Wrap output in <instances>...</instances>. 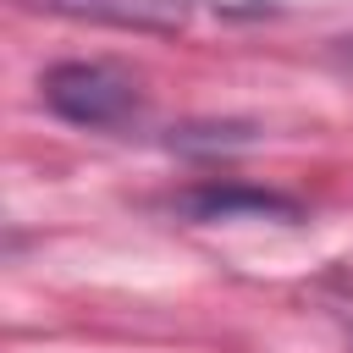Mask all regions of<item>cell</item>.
Returning <instances> with one entry per match:
<instances>
[{"mask_svg":"<svg viewBox=\"0 0 353 353\" xmlns=\"http://www.w3.org/2000/svg\"><path fill=\"white\" fill-rule=\"evenodd\" d=\"M39 94L72 127H121L138 116V83L110 61H61L39 77Z\"/></svg>","mask_w":353,"mask_h":353,"instance_id":"cell-1","label":"cell"},{"mask_svg":"<svg viewBox=\"0 0 353 353\" xmlns=\"http://www.w3.org/2000/svg\"><path fill=\"white\" fill-rule=\"evenodd\" d=\"M176 210L188 221H298L303 204L276 193V188H254V182H204L188 188L176 199Z\"/></svg>","mask_w":353,"mask_h":353,"instance_id":"cell-2","label":"cell"},{"mask_svg":"<svg viewBox=\"0 0 353 353\" xmlns=\"http://www.w3.org/2000/svg\"><path fill=\"white\" fill-rule=\"evenodd\" d=\"M28 6L72 22L127 28V33H176L188 22V0H28Z\"/></svg>","mask_w":353,"mask_h":353,"instance_id":"cell-3","label":"cell"}]
</instances>
